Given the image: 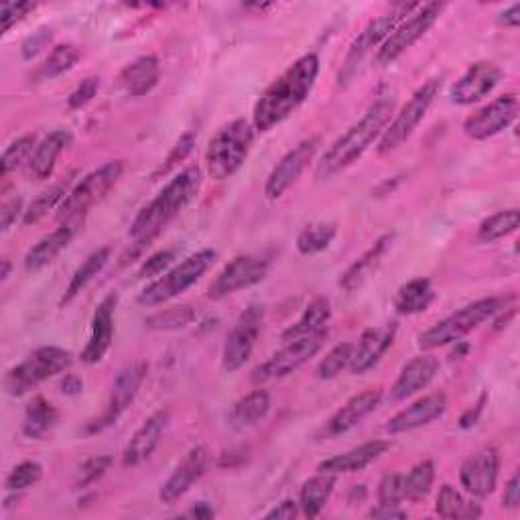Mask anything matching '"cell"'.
<instances>
[{
	"label": "cell",
	"instance_id": "6da1fadb",
	"mask_svg": "<svg viewBox=\"0 0 520 520\" xmlns=\"http://www.w3.org/2000/svg\"><path fill=\"white\" fill-rule=\"evenodd\" d=\"M202 187V171L200 167H187L179 171L159 193L151 200L130 224V248L126 256H139L145 248H149L163 230L195 200ZM124 256V258H126Z\"/></svg>",
	"mask_w": 520,
	"mask_h": 520
},
{
	"label": "cell",
	"instance_id": "7a4b0ae2",
	"mask_svg": "<svg viewBox=\"0 0 520 520\" xmlns=\"http://www.w3.org/2000/svg\"><path fill=\"white\" fill-rule=\"evenodd\" d=\"M317 76L319 57L315 53H307L293 61L256 100L252 110L254 130H258V133H269V130L293 116L309 98Z\"/></svg>",
	"mask_w": 520,
	"mask_h": 520
},
{
	"label": "cell",
	"instance_id": "3957f363",
	"mask_svg": "<svg viewBox=\"0 0 520 520\" xmlns=\"http://www.w3.org/2000/svg\"><path fill=\"white\" fill-rule=\"evenodd\" d=\"M395 108L397 100L390 96H382L374 104H370L364 116L358 122H354L346 133L340 139H336L330 145V149L323 153L315 167V181H330L338 173L352 167L376 141H380L384 128L393 120Z\"/></svg>",
	"mask_w": 520,
	"mask_h": 520
},
{
	"label": "cell",
	"instance_id": "277c9868",
	"mask_svg": "<svg viewBox=\"0 0 520 520\" xmlns=\"http://www.w3.org/2000/svg\"><path fill=\"white\" fill-rule=\"evenodd\" d=\"M512 301H514V297H486V299L474 301V303L458 309L455 313L447 315L445 319L437 321L433 328L425 330L419 336L421 350H437V348L460 342L470 332L480 328L482 323H486L488 319L506 311L508 303H512Z\"/></svg>",
	"mask_w": 520,
	"mask_h": 520
},
{
	"label": "cell",
	"instance_id": "5b68a950",
	"mask_svg": "<svg viewBox=\"0 0 520 520\" xmlns=\"http://www.w3.org/2000/svg\"><path fill=\"white\" fill-rule=\"evenodd\" d=\"M252 143L254 126L248 120L236 118L222 126L212 137L206 151L208 175L216 181H226L236 175L248 159Z\"/></svg>",
	"mask_w": 520,
	"mask_h": 520
},
{
	"label": "cell",
	"instance_id": "8992f818",
	"mask_svg": "<svg viewBox=\"0 0 520 520\" xmlns=\"http://www.w3.org/2000/svg\"><path fill=\"white\" fill-rule=\"evenodd\" d=\"M124 173L122 161H108L102 167L80 179L68 193V198L59 206L57 220L61 224H80L88 212L100 204L110 189L120 181Z\"/></svg>",
	"mask_w": 520,
	"mask_h": 520
},
{
	"label": "cell",
	"instance_id": "52a82bcc",
	"mask_svg": "<svg viewBox=\"0 0 520 520\" xmlns=\"http://www.w3.org/2000/svg\"><path fill=\"white\" fill-rule=\"evenodd\" d=\"M214 260H216V250H210V248H204L200 252L183 258L179 265H175L173 269L163 273L159 279H155L151 285H147L139 293V297H137L139 305L157 307V305H163V303L179 297L181 293L191 289L208 273V269L214 265Z\"/></svg>",
	"mask_w": 520,
	"mask_h": 520
},
{
	"label": "cell",
	"instance_id": "ba28073f",
	"mask_svg": "<svg viewBox=\"0 0 520 520\" xmlns=\"http://www.w3.org/2000/svg\"><path fill=\"white\" fill-rule=\"evenodd\" d=\"M74 356L72 352L63 350L59 346H43L37 348L27 360L13 366L5 376V390L11 397H25L37 388L41 382L49 380L72 368Z\"/></svg>",
	"mask_w": 520,
	"mask_h": 520
},
{
	"label": "cell",
	"instance_id": "9c48e42d",
	"mask_svg": "<svg viewBox=\"0 0 520 520\" xmlns=\"http://www.w3.org/2000/svg\"><path fill=\"white\" fill-rule=\"evenodd\" d=\"M419 5H401L397 11L388 13V15H382V17H376L372 19L364 29L362 33L352 41V45L348 47V53L344 57V63H342V70H340V76H338V84L342 88L350 86L352 80L356 78L360 65L364 63V59L372 53V49L380 47L386 37L393 33L397 29V25L409 17Z\"/></svg>",
	"mask_w": 520,
	"mask_h": 520
},
{
	"label": "cell",
	"instance_id": "30bf717a",
	"mask_svg": "<svg viewBox=\"0 0 520 520\" xmlns=\"http://www.w3.org/2000/svg\"><path fill=\"white\" fill-rule=\"evenodd\" d=\"M439 88H441V80H429L421 88L415 90V94L409 98V102L399 110V114H395V118L390 120L388 126L384 128V133L378 141V153L380 155L397 151L399 147H403L415 135L417 126L423 122L431 104L435 102Z\"/></svg>",
	"mask_w": 520,
	"mask_h": 520
},
{
	"label": "cell",
	"instance_id": "8fae6325",
	"mask_svg": "<svg viewBox=\"0 0 520 520\" xmlns=\"http://www.w3.org/2000/svg\"><path fill=\"white\" fill-rule=\"evenodd\" d=\"M445 5L441 3H427L419 5L409 19H403L397 29L386 37V41L376 51V63L378 65H390L395 63L399 57H403L415 43H419L429 29L437 23L441 17Z\"/></svg>",
	"mask_w": 520,
	"mask_h": 520
},
{
	"label": "cell",
	"instance_id": "7c38bea8",
	"mask_svg": "<svg viewBox=\"0 0 520 520\" xmlns=\"http://www.w3.org/2000/svg\"><path fill=\"white\" fill-rule=\"evenodd\" d=\"M263 321H265V305L260 303L248 305L234 321L222 350V368L228 374L238 372L250 360L260 328H263Z\"/></svg>",
	"mask_w": 520,
	"mask_h": 520
},
{
	"label": "cell",
	"instance_id": "4fadbf2b",
	"mask_svg": "<svg viewBox=\"0 0 520 520\" xmlns=\"http://www.w3.org/2000/svg\"><path fill=\"white\" fill-rule=\"evenodd\" d=\"M149 366L143 360H137L133 364L124 366L110 388V399L106 405V411L88 425V433H100L112 425L128 411V407L135 403L139 390L147 378Z\"/></svg>",
	"mask_w": 520,
	"mask_h": 520
},
{
	"label": "cell",
	"instance_id": "5bb4252c",
	"mask_svg": "<svg viewBox=\"0 0 520 520\" xmlns=\"http://www.w3.org/2000/svg\"><path fill=\"white\" fill-rule=\"evenodd\" d=\"M325 340H328V334H317V336L285 342L281 350H277L269 360H265L263 364L252 370V380L265 384V382L291 376L323 348Z\"/></svg>",
	"mask_w": 520,
	"mask_h": 520
},
{
	"label": "cell",
	"instance_id": "9a60e30c",
	"mask_svg": "<svg viewBox=\"0 0 520 520\" xmlns=\"http://www.w3.org/2000/svg\"><path fill=\"white\" fill-rule=\"evenodd\" d=\"M271 263L263 256L256 254H240L232 258L230 263L218 273V277L208 287V297L220 301L228 295H234L242 289H250L265 281L269 275Z\"/></svg>",
	"mask_w": 520,
	"mask_h": 520
},
{
	"label": "cell",
	"instance_id": "2e32d148",
	"mask_svg": "<svg viewBox=\"0 0 520 520\" xmlns=\"http://www.w3.org/2000/svg\"><path fill=\"white\" fill-rule=\"evenodd\" d=\"M317 149H319V137H309L281 157V161L273 167V171L269 173L267 183H265V195L269 200L283 198L285 191L293 183H297V179L309 167Z\"/></svg>",
	"mask_w": 520,
	"mask_h": 520
},
{
	"label": "cell",
	"instance_id": "e0dca14e",
	"mask_svg": "<svg viewBox=\"0 0 520 520\" xmlns=\"http://www.w3.org/2000/svg\"><path fill=\"white\" fill-rule=\"evenodd\" d=\"M518 114V98L516 94H504L478 112H474L464 122L466 137L474 141H488L504 130L516 120Z\"/></svg>",
	"mask_w": 520,
	"mask_h": 520
},
{
	"label": "cell",
	"instance_id": "ac0fdd59",
	"mask_svg": "<svg viewBox=\"0 0 520 520\" xmlns=\"http://www.w3.org/2000/svg\"><path fill=\"white\" fill-rule=\"evenodd\" d=\"M502 70L492 61H476L449 90V100L458 106H472L484 100L500 84Z\"/></svg>",
	"mask_w": 520,
	"mask_h": 520
},
{
	"label": "cell",
	"instance_id": "d6986e66",
	"mask_svg": "<svg viewBox=\"0 0 520 520\" xmlns=\"http://www.w3.org/2000/svg\"><path fill=\"white\" fill-rule=\"evenodd\" d=\"M397 332H399L397 321H388V323L372 325V328H368L360 336L358 344H354V352H352L348 370L356 376L372 370L382 360V356L390 350V346L395 344Z\"/></svg>",
	"mask_w": 520,
	"mask_h": 520
},
{
	"label": "cell",
	"instance_id": "ffe728a7",
	"mask_svg": "<svg viewBox=\"0 0 520 520\" xmlns=\"http://www.w3.org/2000/svg\"><path fill=\"white\" fill-rule=\"evenodd\" d=\"M500 474V455L494 447H484L460 468V482L474 498H486L496 490Z\"/></svg>",
	"mask_w": 520,
	"mask_h": 520
},
{
	"label": "cell",
	"instance_id": "44dd1931",
	"mask_svg": "<svg viewBox=\"0 0 520 520\" xmlns=\"http://www.w3.org/2000/svg\"><path fill=\"white\" fill-rule=\"evenodd\" d=\"M208 460V451L204 447H193L167 478V482L161 486L159 500L163 504L179 502L193 488V484L202 480V476L208 470Z\"/></svg>",
	"mask_w": 520,
	"mask_h": 520
},
{
	"label": "cell",
	"instance_id": "7402d4cb",
	"mask_svg": "<svg viewBox=\"0 0 520 520\" xmlns=\"http://www.w3.org/2000/svg\"><path fill=\"white\" fill-rule=\"evenodd\" d=\"M118 305V295L110 293L104 297L92 317L90 325V338L86 342V348L82 350V362L84 364H98L108 354L112 340H114V311Z\"/></svg>",
	"mask_w": 520,
	"mask_h": 520
},
{
	"label": "cell",
	"instance_id": "603a6c76",
	"mask_svg": "<svg viewBox=\"0 0 520 520\" xmlns=\"http://www.w3.org/2000/svg\"><path fill=\"white\" fill-rule=\"evenodd\" d=\"M169 423V409H159L151 417L143 421V425L130 437L124 453H122V464L126 468H137L145 464L155 449L159 447V441L165 433V427Z\"/></svg>",
	"mask_w": 520,
	"mask_h": 520
},
{
	"label": "cell",
	"instance_id": "cb8c5ba5",
	"mask_svg": "<svg viewBox=\"0 0 520 520\" xmlns=\"http://www.w3.org/2000/svg\"><path fill=\"white\" fill-rule=\"evenodd\" d=\"M445 411H447V397L443 393H433V395H427V397L415 401L413 405H409L407 409L397 413L393 419H388V423L384 425V431L390 435L409 433V431L427 427L433 421L441 419Z\"/></svg>",
	"mask_w": 520,
	"mask_h": 520
},
{
	"label": "cell",
	"instance_id": "d4e9b609",
	"mask_svg": "<svg viewBox=\"0 0 520 520\" xmlns=\"http://www.w3.org/2000/svg\"><path fill=\"white\" fill-rule=\"evenodd\" d=\"M382 401V388H368L360 395H354L334 417L325 423V437H340L354 427H358L368 415H372Z\"/></svg>",
	"mask_w": 520,
	"mask_h": 520
},
{
	"label": "cell",
	"instance_id": "484cf974",
	"mask_svg": "<svg viewBox=\"0 0 520 520\" xmlns=\"http://www.w3.org/2000/svg\"><path fill=\"white\" fill-rule=\"evenodd\" d=\"M161 78V65L155 55H143L120 70L116 86L124 96L143 98L151 94Z\"/></svg>",
	"mask_w": 520,
	"mask_h": 520
},
{
	"label": "cell",
	"instance_id": "4316f807",
	"mask_svg": "<svg viewBox=\"0 0 520 520\" xmlns=\"http://www.w3.org/2000/svg\"><path fill=\"white\" fill-rule=\"evenodd\" d=\"M393 242H395V234H382L366 252H362L354 260V263L344 271V275L340 277V287L346 293H354L360 287H364L374 277L378 267L382 265V260L388 254V250L393 248Z\"/></svg>",
	"mask_w": 520,
	"mask_h": 520
},
{
	"label": "cell",
	"instance_id": "83f0119b",
	"mask_svg": "<svg viewBox=\"0 0 520 520\" xmlns=\"http://www.w3.org/2000/svg\"><path fill=\"white\" fill-rule=\"evenodd\" d=\"M437 372H439V360L431 354H423V356L409 360L403 366L393 388H390V399L399 403V401H407V399L415 397L417 393H421V390H425L433 382Z\"/></svg>",
	"mask_w": 520,
	"mask_h": 520
},
{
	"label": "cell",
	"instance_id": "f1b7e54d",
	"mask_svg": "<svg viewBox=\"0 0 520 520\" xmlns=\"http://www.w3.org/2000/svg\"><path fill=\"white\" fill-rule=\"evenodd\" d=\"M390 449V441H382V439H376V441H368L360 447H354L350 451H344V453H338L334 455V458H328L323 460L319 466H317V472H323V474H332V476H340V474H354V472H360L368 466H372L376 460H380L382 455Z\"/></svg>",
	"mask_w": 520,
	"mask_h": 520
},
{
	"label": "cell",
	"instance_id": "f546056e",
	"mask_svg": "<svg viewBox=\"0 0 520 520\" xmlns=\"http://www.w3.org/2000/svg\"><path fill=\"white\" fill-rule=\"evenodd\" d=\"M74 143V135L70 130H53L51 135H47L37 149L33 151L29 163H27V175L33 181H45L53 175L57 159L65 153V149H70Z\"/></svg>",
	"mask_w": 520,
	"mask_h": 520
},
{
	"label": "cell",
	"instance_id": "4dcf8cb0",
	"mask_svg": "<svg viewBox=\"0 0 520 520\" xmlns=\"http://www.w3.org/2000/svg\"><path fill=\"white\" fill-rule=\"evenodd\" d=\"M78 232V224H61L57 230H53L51 234L43 236L33 248H29V252L25 254V271L29 273H39L45 267H49L53 260L68 248L74 240Z\"/></svg>",
	"mask_w": 520,
	"mask_h": 520
},
{
	"label": "cell",
	"instance_id": "1f68e13d",
	"mask_svg": "<svg viewBox=\"0 0 520 520\" xmlns=\"http://www.w3.org/2000/svg\"><path fill=\"white\" fill-rule=\"evenodd\" d=\"M330 319H332L330 299L317 297L305 307L303 315L283 332L281 342L285 344V342H293V340H301V338H309V336H317V334H328Z\"/></svg>",
	"mask_w": 520,
	"mask_h": 520
},
{
	"label": "cell",
	"instance_id": "d6a6232c",
	"mask_svg": "<svg viewBox=\"0 0 520 520\" xmlns=\"http://www.w3.org/2000/svg\"><path fill=\"white\" fill-rule=\"evenodd\" d=\"M271 411V395L267 390H252L246 397H242L228 415V425L236 431L250 429L263 421Z\"/></svg>",
	"mask_w": 520,
	"mask_h": 520
},
{
	"label": "cell",
	"instance_id": "836d02e7",
	"mask_svg": "<svg viewBox=\"0 0 520 520\" xmlns=\"http://www.w3.org/2000/svg\"><path fill=\"white\" fill-rule=\"evenodd\" d=\"M336 488V476L317 472L309 480L303 482L301 494H299V508L301 514L307 518H315L321 514L325 504L330 502Z\"/></svg>",
	"mask_w": 520,
	"mask_h": 520
},
{
	"label": "cell",
	"instance_id": "e575fe53",
	"mask_svg": "<svg viewBox=\"0 0 520 520\" xmlns=\"http://www.w3.org/2000/svg\"><path fill=\"white\" fill-rule=\"evenodd\" d=\"M108 260H110V248L108 246H100L94 252H90L84 258V263L72 275L68 287H65V293L61 297V305H70L104 271V267L108 265Z\"/></svg>",
	"mask_w": 520,
	"mask_h": 520
},
{
	"label": "cell",
	"instance_id": "d590c367",
	"mask_svg": "<svg viewBox=\"0 0 520 520\" xmlns=\"http://www.w3.org/2000/svg\"><path fill=\"white\" fill-rule=\"evenodd\" d=\"M437 293L429 279L417 277L405 283L395 295V309L399 315H417L431 307Z\"/></svg>",
	"mask_w": 520,
	"mask_h": 520
},
{
	"label": "cell",
	"instance_id": "8d00e7d4",
	"mask_svg": "<svg viewBox=\"0 0 520 520\" xmlns=\"http://www.w3.org/2000/svg\"><path fill=\"white\" fill-rule=\"evenodd\" d=\"M59 423V411L45 399L35 397L27 409L23 419V435L29 439H45Z\"/></svg>",
	"mask_w": 520,
	"mask_h": 520
},
{
	"label": "cell",
	"instance_id": "74e56055",
	"mask_svg": "<svg viewBox=\"0 0 520 520\" xmlns=\"http://www.w3.org/2000/svg\"><path fill=\"white\" fill-rule=\"evenodd\" d=\"M82 53L76 45L72 43H61V45H55L51 49V53L45 57V61L39 65V70L35 74V80L37 82H51L63 74L72 72L78 61H80Z\"/></svg>",
	"mask_w": 520,
	"mask_h": 520
},
{
	"label": "cell",
	"instance_id": "f35d334b",
	"mask_svg": "<svg viewBox=\"0 0 520 520\" xmlns=\"http://www.w3.org/2000/svg\"><path fill=\"white\" fill-rule=\"evenodd\" d=\"M435 512L441 518H447V520L480 518L482 516V508L476 502L466 500L460 490H455L449 484L441 486V490L437 494V502H435Z\"/></svg>",
	"mask_w": 520,
	"mask_h": 520
},
{
	"label": "cell",
	"instance_id": "ab89813d",
	"mask_svg": "<svg viewBox=\"0 0 520 520\" xmlns=\"http://www.w3.org/2000/svg\"><path fill=\"white\" fill-rule=\"evenodd\" d=\"M338 236V224L336 222H313L307 224L299 236H297V252L303 256H313L323 250H328L332 242Z\"/></svg>",
	"mask_w": 520,
	"mask_h": 520
},
{
	"label": "cell",
	"instance_id": "60d3db41",
	"mask_svg": "<svg viewBox=\"0 0 520 520\" xmlns=\"http://www.w3.org/2000/svg\"><path fill=\"white\" fill-rule=\"evenodd\" d=\"M518 226H520V212L516 208L496 212L480 224L478 242H482V244L498 242V240L514 234L518 230Z\"/></svg>",
	"mask_w": 520,
	"mask_h": 520
},
{
	"label": "cell",
	"instance_id": "b9f144b4",
	"mask_svg": "<svg viewBox=\"0 0 520 520\" xmlns=\"http://www.w3.org/2000/svg\"><path fill=\"white\" fill-rule=\"evenodd\" d=\"M195 319H198V311L191 305H175L169 309H163L149 319H145V325L155 332H177L187 328Z\"/></svg>",
	"mask_w": 520,
	"mask_h": 520
},
{
	"label": "cell",
	"instance_id": "7bdbcfd3",
	"mask_svg": "<svg viewBox=\"0 0 520 520\" xmlns=\"http://www.w3.org/2000/svg\"><path fill=\"white\" fill-rule=\"evenodd\" d=\"M68 193H70V189H68V183H57V185H53V187H49L47 191H43L39 198H35L31 204H29V208L25 210V214H23V224L25 226H33V224H37V222H41L51 210H55L57 206H61L63 204V200L68 198Z\"/></svg>",
	"mask_w": 520,
	"mask_h": 520
},
{
	"label": "cell",
	"instance_id": "ee69618b",
	"mask_svg": "<svg viewBox=\"0 0 520 520\" xmlns=\"http://www.w3.org/2000/svg\"><path fill=\"white\" fill-rule=\"evenodd\" d=\"M433 482H435V464L431 460L417 464L407 476H403L405 500L409 502L425 500L433 488Z\"/></svg>",
	"mask_w": 520,
	"mask_h": 520
},
{
	"label": "cell",
	"instance_id": "f6af8a7d",
	"mask_svg": "<svg viewBox=\"0 0 520 520\" xmlns=\"http://www.w3.org/2000/svg\"><path fill=\"white\" fill-rule=\"evenodd\" d=\"M352 352H354V344L350 342H344V344H338L334 346L328 356H325L319 364H317V378L319 380H334L336 376H340L348 366H350V360H352Z\"/></svg>",
	"mask_w": 520,
	"mask_h": 520
},
{
	"label": "cell",
	"instance_id": "bcb514c9",
	"mask_svg": "<svg viewBox=\"0 0 520 520\" xmlns=\"http://www.w3.org/2000/svg\"><path fill=\"white\" fill-rule=\"evenodd\" d=\"M35 149H37V139L33 135H25V137H19L17 141H13L7 147L3 161H0V175L7 177L9 173L17 171L23 163H29Z\"/></svg>",
	"mask_w": 520,
	"mask_h": 520
},
{
	"label": "cell",
	"instance_id": "7dc6e473",
	"mask_svg": "<svg viewBox=\"0 0 520 520\" xmlns=\"http://www.w3.org/2000/svg\"><path fill=\"white\" fill-rule=\"evenodd\" d=\"M43 478V466L39 462H21L19 466H15L7 480H5V488L11 494H19L31 486H35L39 480Z\"/></svg>",
	"mask_w": 520,
	"mask_h": 520
},
{
	"label": "cell",
	"instance_id": "c3c4849f",
	"mask_svg": "<svg viewBox=\"0 0 520 520\" xmlns=\"http://www.w3.org/2000/svg\"><path fill=\"white\" fill-rule=\"evenodd\" d=\"M110 468H112V458H110V455H94V458L86 460V462L78 468L74 486H76L78 490H84V488L96 484L98 480H102Z\"/></svg>",
	"mask_w": 520,
	"mask_h": 520
},
{
	"label": "cell",
	"instance_id": "681fc988",
	"mask_svg": "<svg viewBox=\"0 0 520 520\" xmlns=\"http://www.w3.org/2000/svg\"><path fill=\"white\" fill-rule=\"evenodd\" d=\"M405 500L403 474L388 472L378 482V502L380 504H401Z\"/></svg>",
	"mask_w": 520,
	"mask_h": 520
},
{
	"label": "cell",
	"instance_id": "f907efd6",
	"mask_svg": "<svg viewBox=\"0 0 520 520\" xmlns=\"http://www.w3.org/2000/svg\"><path fill=\"white\" fill-rule=\"evenodd\" d=\"M173 260H175V250H159L145 260V263L139 269V273H137V277L139 279L161 277L163 273L169 271V267L173 265Z\"/></svg>",
	"mask_w": 520,
	"mask_h": 520
},
{
	"label": "cell",
	"instance_id": "816d5d0a",
	"mask_svg": "<svg viewBox=\"0 0 520 520\" xmlns=\"http://www.w3.org/2000/svg\"><path fill=\"white\" fill-rule=\"evenodd\" d=\"M37 9V3H5L0 7V31L9 33L17 23H21L29 13Z\"/></svg>",
	"mask_w": 520,
	"mask_h": 520
},
{
	"label": "cell",
	"instance_id": "f5cc1de1",
	"mask_svg": "<svg viewBox=\"0 0 520 520\" xmlns=\"http://www.w3.org/2000/svg\"><path fill=\"white\" fill-rule=\"evenodd\" d=\"M195 141H198V137H195L193 133H185V135L175 143V147H173L171 153L167 155L165 163L159 167L157 175H165V173H169L177 163H183V161L191 155V151H193V147H195Z\"/></svg>",
	"mask_w": 520,
	"mask_h": 520
},
{
	"label": "cell",
	"instance_id": "db71d44e",
	"mask_svg": "<svg viewBox=\"0 0 520 520\" xmlns=\"http://www.w3.org/2000/svg\"><path fill=\"white\" fill-rule=\"evenodd\" d=\"M98 90H100V78L92 76V78L82 80V82L78 84V88H76V90L70 94V98H68L70 110H82L84 106H88V104L96 98Z\"/></svg>",
	"mask_w": 520,
	"mask_h": 520
},
{
	"label": "cell",
	"instance_id": "11a10c76",
	"mask_svg": "<svg viewBox=\"0 0 520 520\" xmlns=\"http://www.w3.org/2000/svg\"><path fill=\"white\" fill-rule=\"evenodd\" d=\"M51 39H53V31H51L49 27H41L37 33L29 35V37L23 41V45H21V55H23V59L31 61L33 57H37L41 51H45V49L49 47Z\"/></svg>",
	"mask_w": 520,
	"mask_h": 520
},
{
	"label": "cell",
	"instance_id": "9f6ffc18",
	"mask_svg": "<svg viewBox=\"0 0 520 520\" xmlns=\"http://www.w3.org/2000/svg\"><path fill=\"white\" fill-rule=\"evenodd\" d=\"M23 198H11L0 208V230L9 232L13 228V224L19 220V216H23Z\"/></svg>",
	"mask_w": 520,
	"mask_h": 520
},
{
	"label": "cell",
	"instance_id": "6f0895ef",
	"mask_svg": "<svg viewBox=\"0 0 520 520\" xmlns=\"http://www.w3.org/2000/svg\"><path fill=\"white\" fill-rule=\"evenodd\" d=\"M368 518H380V520H390V518H407V510L401 508V504H376L370 512Z\"/></svg>",
	"mask_w": 520,
	"mask_h": 520
},
{
	"label": "cell",
	"instance_id": "680465c9",
	"mask_svg": "<svg viewBox=\"0 0 520 520\" xmlns=\"http://www.w3.org/2000/svg\"><path fill=\"white\" fill-rule=\"evenodd\" d=\"M301 512V508H299V502H295V500H283L281 504H277L273 510H269L267 514H265V518H271V520H291V518H295L297 514Z\"/></svg>",
	"mask_w": 520,
	"mask_h": 520
},
{
	"label": "cell",
	"instance_id": "91938a15",
	"mask_svg": "<svg viewBox=\"0 0 520 520\" xmlns=\"http://www.w3.org/2000/svg\"><path fill=\"white\" fill-rule=\"evenodd\" d=\"M488 403V395L482 393V397L478 399V403L474 407H470L462 417H460V427L462 429H472L478 421H480V415L484 413V407Z\"/></svg>",
	"mask_w": 520,
	"mask_h": 520
},
{
	"label": "cell",
	"instance_id": "94428289",
	"mask_svg": "<svg viewBox=\"0 0 520 520\" xmlns=\"http://www.w3.org/2000/svg\"><path fill=\"white\" fill-rule=\"evenodd\" d=\"M520 504V476L514 474L506 488H504V496H502V506L504 508H518Z\"/></svg>",
	"mask_w": 520,
	"mask_h": 520
},
{
	"label": "cell",
	"instance_id": "6125c7cd",
	"mask_svg": "<svg viewBox=\"0 0 520 520\" xmlns=\"http://www.w3.org/2000/svg\"><path fill=\"white\" fill-rule=\"evenodd\" d=\"M59 388H61L63 395L76 397V395H80L82 390H84V380H82L80 376H76V374H65V378L61 380Z\"/></svg>",
	"mask_w": 520,
	"mask_h": 520
},
{
	"label": "cell",
	"instance_id": "be15d7a7",
	"mask_svg": "<svg viewBox=\"0 0 520 520\" xmlns=\"http://www.w3.org/2000/svg\"><path fill=\"white\" fill-rule=\"evenodd\" d=\"M498 25L504 27V29H518V25H520V5L514 3L504 13H500L498 15Z\"/></svg>",
	"mask_w": 520,
	"mask_h": 520
},
{
	"label": "cell",
	"instance_id": "e7e4bbea",
	"mask_svg": "<svg viewBox=\"0 0 520 520\" xmlns=\"http://www.w3.org/2000/svg\"><path fill=\"white\" fill-rule=\"evenodd\" d=\"M187 516L206 520V518H214V516H216V510H214L212 504H208V502H198V504H195V506L187 512Z\"/></svg>",
	"mask_w": 520,
	"mask_h": 520
},
{
	"label": "cell",
	"instance_id": "03108f58",
	"mask_svg": "<svg viewBox=\"0 0 520 520\" xmlns=\"http://www.w3.org/2000/svg\"><path fill=\"white\" fill-rule=\"evenodd\" d=\"M0 265H3V269H0V281H7L11 277L13 263H11L9 258H3V260H0Z\"/></svg>",
	"mask_w": 520,
	"mask_h": 520
},
{
	"label": "cell",
	"instance_id": "003e7915",
	"mask_svg": "<svg viewBox=\"0 0 520 520\" xmlns=\"http://www.w3.org/2000/svg\"><path fill=\"white\" fill-rule=\"evenodd\" d=\"M399 181H401V179H399V177H395V181H393V183H390V181H384V183H380V185L376 187V193H378V195H388V191H393V189H395V185H397Z\"/></svg>",
	"mask_w": 520,
	"mask_h": 520
}]
</instances>
